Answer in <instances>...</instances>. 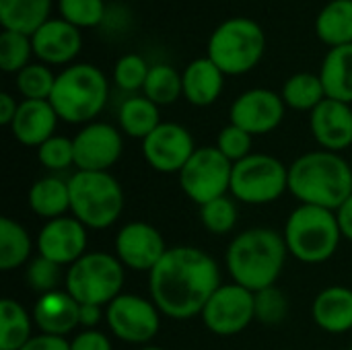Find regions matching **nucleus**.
<instances>
[{
    "label": "nucleus",
    "mask_w": 352,
    "mask_h": 350,
    "mask_svg": "<svg viewBox=\"0 0 352 350\" xmlns=\"http://www.w3.org/2000/svg\"><path fill=\"white\" fill-rule=\"evenodd\" d=\"M289 190V167L262 153H252L243 161L233 165L231 196L243 204L260 206L278 200Z\"/></svg>",
    "instance_id": "1a4fd4ad"
},
{
    "label": "nucleus",
    "mask_w": 352,
    "mask_h": 350,
    "mask_svg": "<svg viewBox=\"0 0 352 350\" xmlns=\"http://www.w3.org/2000/svg\"><path fill=\"white\" fill-rule=\"evenodd\" d=\"M328 99L352 103V43L330 47L320 70Z\"/></svg>",
    "instance_id": "b1692460"
},
{
    "label": "nucleus",
    "mask_w": 352,
    "mask_h": 350,
    "mask_svg": "<svg viewBox=\"0 0 352 350\" xmlns=\"http://www.w3.org/2000/svg\"><path fill=\"white\" fill-rule=\"evenodd\" d=\"M138 350H165V349H159V347H142V349Z\"/></svg>",
    "instance_id": "de8ad7c7"
},
{
    "label": "nucleus",
    "mask_w": 352,
    "mask_h": 350,
    "mask_svg": "<svg viewBox=\"0 0 352 350\" xmlns=\"http://www.w3.org/2000/svg\"><path fill=\"white\" fill-rule=\"evenodd\" d=\"M68 190L70 215L87 229H107L124 210V190L109 171H76Z\"/></svg>",
    "instance_id": "423d86ee"
},
{
    "label": "nucleus",
    "mask_w": 352,
    "mask_h": 350,
    "mask_svg": "<svg viewBox=\"0 0 352 350\" xmlns=\"http://www.w3.org/2000/svg\"><path fill=\"white\" fill-rule=\"evenodd\" d=\"M58 113L50 101L23 99L19 103L16 116L8 126L12 136L25 146H41L45 140L54 136Z\"/></svg>",
    "instance_id": "412c9836"
},
{
    "label": "nucleus",
    "mask_w": 352,
    "mask_h": 350,
    "mask_svg": "<svg viewBox=\"0 0 352 350\" xmlns=\"http://www.w3.org/2000/svg\"><path fill=\"white\" fill-rule=\"evenodd\" d=\"M316 33L328 47L352 43V0L328 2L316 19Z\"/></svg>",
    "instance_id": "bb28decb"
},
{
    "label": "nucleus",
    "mask_w": 352,
    "mask_h": 350,
    "mask_svg": "<svg viewBox=\"0 0 352 350\" xmlns=\"http://www.w3.org/2000/svg\"><path fill=\"white\" fill-rule=\"evenodd\" d=\"M334 212H336V221H338L342 237L352 241V196L344 204H340Z\"/></svg>",
    "instance_id": "a18cd8bd"
},
{
    "label": "nucleus",
    "mask_w": 352,
    "mask_h": 350,
    "mask_svg": "<svg viewBox=\"0 0 352 350\" xmlns=\"http://www.w3.org/2000/svg\"><path fill=\"white\" fill-rule=\"evenodd\" d=\"M21 350H70V342L62 336H50V334H33L31 340Z\"/></svg>",
    "instance_id": "37998d69"
},
{
    "label": "nucleus",
    "mask_w": 352,
    "mask_h": 350,
    "mask_svg": "<svg viewBox=\"0 0 352 350\" xmlns=\"http://www.w3.org/2000/svg\"><path fill=\"white\" fill-rule=\"evenodd\" d=\"M217 149L235 165L252 155V134L235 124H229L219 132Z\"/></svg>",
    "instance_id": "a19ab883"
},
{
    "label": "nucleus",
    "mask_w": 352,
    "mask_h": 350,
    "mask_svg": "<svg viewBox=\"0 0 352 350\" xmlns=\"http://www.w3.org/2000/svg\"><path fill=\"white\" fill-rule=\"evenodd\" d=\"M31 54L33 43L29 35L6 29L0 33V68L4 72H21L31 64Z\"/></svg>",
    "instance_id": "72a5a7b5"
},
{
    "label": "nucleus",
    "mask_w": 352,
    "mask_h": 350,
    "mask_svg": "<svg viewBox=\"0 0 352 350\" xmlns=\"http://www.w3.org/2000/svg\"><path fill=\"white\" fill-rule=\"evenodd\" d=\"M103 311H101V305H91V303H85L80 305V311H78V322L85 330H95V326L101 324L103 320Z\"/></svg>",
    "instance_id": "c03bdc74"
},
{
    "label": "nucleus",
    "mask_w": 352,
    "mask_h": 350,
    "mask_svg": "<svg viewBox=\"0 0 352 350\" xmlns=\"http://www.w3.org/2000/svg\"><path fill=\"white\" fill-rule=\"evenodd\" d=\"M87 227L74 217H58L47 221L37 235V252L41 258L58 266H72L87 254Z\"/></svg>",
    "instance_id": "f3484780"
},
{
    "label": "nucleus",
    "mask_w": 352,
    "mask_h": 350,
    "mask_svg": "<svg viewBox=\"0 0 352 350\" xmlns=\"http://www.w3.org/2000/svg\"><path fill=\"white\" fill-rule=\"evenodd\" d=\"M233 163L217 146H200L179 171L184 194L198 206L227 196L231 190Z\"/></svg>",
    "instance_id": "9d476101"
},
{
    "label": "nucleus",
    "mask_w": 352,
    "mask_h": 350,
    "mask_svg": "<svg viewBox=\"0 0 352 350\" xmlns=\"http://www.w3.org/2000/svg\"><path fill=\"white\" fill-rule=\"evenodd\" d=\"M311 316L318 328L330 334H344L352 330V289L328 287L311 305Z\"/></svg>",
    "instance_id": "5701e85b"
},
{
    "label": "nucleus",
    "mask_w": 352,
    "mask_h": 350,
    "mask_svg": "<svg viewBox=\"0 0 352 350\" xmlns=\"http://www.w3.org/2000/svg\"><path fill=\"white\" fill-rule=\"evenodd\" d=\"M196 153L194 138L188 128L175 122H161L144 140V161L159 173H179Z\"/></svg>",
    "instance_id": "ddd939ff"
},
{
    "label": "nucleus",
    "mask_w": 352,
    "mask_h": 350,
    "mask_svg": "<svg viewBox=\"0 0 352 350\" xmlns=\"http://www.w3.org/2000/svg\"><path fill=\"white\" fill-rule=\"evenodd\" d=\"M182 80H184V97L196 107H206L221 97L225 85V72L208 56H204L192 60L186 66Z\"/></svg>",
    "instance_id": "4be33fe9"
},
{
    "label": "nucleus",
    "mask_w": 352,
    "mask_h": 350,
    "mask_svg": "<svg viewBox=\"0 0 352 350\" xmlns=\"http://www.w3.org/2000/svg\"><path fill=\"white\" fill-rule=\"evenodd\" d=\"M52 0H0V23L6 31L33 35L50 21Z\"/></svg>",
    "instance_id": "a878e982"
},
{
    "label": "nucleus",
    "mask_w": 352,
    "mask_h": 350,
    "mask_svg": "<svg viewBox=\"0 0 352 350\" xmlns=\"http://www.w3.org/2000/svg\"><path fill=\"white\" fill-rule=\"evenodd\" d=\"M124 287V266L107 252H87L80 260L68 266L66 293L78 303L109 305Z\"/></svg>",
    "instance_id": "6e6552de"
},
{
    "label": "nucleus",
    "mask_w": 352,
    "mask_h": 350,
    "mask_svg": "<svg viewBox=\"0 0 352 350\" xmlns=\"http://www.w3.org/2000/svg\"><path fill=\"white\" fill-rule=\"evenodd\" d=\"M349 350H352V349H349Z\"/></svg>",
    "instance_id": "09e8293b"
},
{
    "label": "nucleus",
    "mask_w": 352,
    "mask_h": 350,
    "mask_svg": "<svg viewBox=\"0 0 352 350\" xmlns=\"http://www.w3.org/2000/svg\"><path fill=\"white\" fill-rule=\"evenodd\" d=\"M109 85L105 74L87 62L72 64L56 76L50 97L60 120L68 124H91L105 107Z\"/></svg>",
    "instance_id": "20e7f679"
},
{
    "label": "nucleus",
    "mask_w": 352,
    "mask_h": 350,
    "mask_svg": "<svg viewBox=\"0 0 352 350\" xmlns=\"http://www.w3.org/2000/svg\"><path fill=\"white\" fill-rule=\"evenodd\" d=\"M105 322L116 338L128 344H146L161 328V311L140 295H118L105 309Z\"/></svg>",
    "instance_id": "f8f14e48"
},
{
    "label": "nucleus",
    "mask_w": 352,
    "mask_h": 350,
    "mask_svg": "<svg viewBox=\"0 0 352 350\" xmlns=\"http://www.w3.org/2000/svg\"><path fill=\"white\" fill-rule=\"evenodd\" d=\"M287 254L283 233L268 227H254L233 237L225 254V264L233 283L258 293L274 287Z\"/></svg>",
    "instance_id": "f03ea898"
},
{
    "label": "nucleus",
    "mask_w": 352,
    "mask_h": 350,
    "mask_svg": "<svg viewBox=\"0 0 352 350\" xmlns=\"http://www.w3.org/2000/svg\"><path fill=\"white\" fill-rule=\"evenodd\" d=\"M283 237L293 258L303 264H322L336 254L342 233L334 210L299 204L289 215Z\"/></svg>",
    "instance_id": "39448f33"
},
{
    "label": "nucleus",
    "mask_w": 352,
    "mask_h": 350,
    "mask_svg": "<svg viewBox=\"0 0 352 350\" xmlns=\"http://www.w3.org/2000/svg\"><path fill=\"white\" fill-rule=\"evenodd\" d=\"M314 138L324 151L340 153L352 144V109L349 103L324 99L309 116Z\"/></svg>",
    "instance_id": "6ab92c4d"
},
{
    "label": "nucleus",
    "mask_w": 352,
    "mask_h": 350,
    "mask_svg": "<svg viewBox=\"0 0 352 350\" xmlns=\"http://www.w3.org/2000/svg\"><path fill=\"white\" fill-rule=\"evenodd\" d=\"M142 93L157 105H171L184 95L182 74L169 64H155L148 70Z\"/></svg>",
    "instance_id": "2f4dec72"
},
{
    "label": "nucleus",
    "mask_w": 352,
    "mask_h": 350,
    "mask_svg": "<svg viewBox=\"0 0 352 350\" xmlns=\"http://www.w3.org/2000/svg\"><path fill=\"white\" fill-rule=\"evenodd\" d=\"M60 268H62V266L50 262L47 258L37 256L35 260H31V262L27 264L25 281H27L29 289L35 291V293H39V295L58 291V285H60V278H62Z\"/></svg>",
    "instance_id": "58836bf2"
},
{
    "label": "nucleus",
    "mask_w": 352,
    "mask_h": 350,
    "mask_svg": "<svg viewBox=\"0 0 352 350\" xmlns=\"http://www.w3.org/2000/svg\"><path fill=\"white\" fill-rule=\"evenodd\" d=\"M58 10L60 19L68 21L78 29L97 27L105 19L103 0H58Z\"/></svg>",
    "instance_id": "c9c22d12"
},
{
    "label": "nucleus",
    "mask_w": 352,
    "mask_h": 350,
    "mask_svg": "<svg viewBox=\"0 0 352 350\" xmlns=\"http://www.w3.org/2000/svg\"><path fill=\"white\" fill-rule=\"evenodd\" d=\"M74 167L78 171H109L124 151L122 134L105 122H91L72 138Z\"/></svg>",
    "instance_id": "4468645a"
},
{
    "label": "nucleus",
    "mask_w": 352,
    "mask_h": 350,
    "mask_svg": "<svg viewBox=\"0 0 352 350\" xmlns=\"http://www.w3.org/2000/svg\"><path fill=\"white\" fill-rule=\"evenodd\" d=\"M80 305L66 293V291H52L45 295H39V299L33 305V324L41 334L50 336H62L74 332L78 322Z\"/></svg>",
    "instance_id": "aec40b11"
},
{
    "label": "nucleus",
    "mask_w": 352,
    "mask_h": 350,
    "mask_svg": "<svg viewBox=\"0 0 352 350\" xmlns=\"http://www.w3.org/2000/svg\"><path fill=\"white\" fill-rule=\"evenodd\" d=\"M33 250L27 229L10 217L0 219V270L10 272L29 262Z\"/></svg>",
    "instance_id": "c85d7f7f"
},
{
    "label": "nucleus",
    "mask_w": 352,
    "mask_h": 350,
    "mask_svg": "<svg viewBox=\"0 0 352 350\" xmlns=\"http://www.w3.org/2000/svg\"><path fill=\"white\" fill-rule=\"evenodd\" d=\"M256 293L231 283L221 285L204 305L200 318L204 326L217 336H235L256 320Z\"/></svg>",
    "instance_id": "9b49d317"
},
{
    "label": "nucleus",
    "mask_w": 352,
    "mask_h": 350,
    "mask_svg": "<svg viewBox=\"0 0 352 350\" xmlns=\"http://www.w3.org/2000/svg\"><path fill=\"white\" fill-rule=\"evenodd\" d=\"M27 202H29V208L45 221L66 217V212H70L68 182L56 177V175L41 177L29 188Z\"/></svg>",
    "instance_id": "393cba45"
},
{
    "label": "nucleus",
    "mask_w": 352,
    "mask_h": 350,
    "mask_svg": "<svg viewBox=\"0 0 352 350\" xmlns=\"http://www.w3.org/2000/svg\"><path fill=\"white\" fill-rule=\"evenodd\" d=\"M221 287V272L212 256L192 245L169 248L148 272V293L159 311L171 320H192L202 314Z\"/></svg>",
    "instance_id": "f257e3e1"
},
{
    "label": "nucleus",
    "mask_w": 352,
    "mask_h": 350,
    "mask_svg": "<svg viewBox=\"0 0 352 350\" xmlns=\"http://www.w3.org/2000/svg\"><path fill=\"white\" fill-rule=\"evenodd\" d=\"M19 103L10 93H0V124L2 126H10L14 116H16Z\"/></svg>",
    "instance_id": "49530a36"
},
{
    "label": "nucleus",
    "mask_w": 352,
    "mask_h": 350,
    "mask_svg": "<svg viewBox=\"0 0 352 350\" xmlns=\"http://www.w3.org/2000/svg\"><path fill=\"white\" fill-rule=\"evenodd\" d=\"M118 122L124 134L130 138L144 140L159 124H161V113L159 105L153 103L144 95H134L128 97L118 111Z\"/></svg>",
    "instance_id": "cd10ccee"
},
{
    "label": "nucleus",
    "mask_w": 352,
    "mask_h": 350,
    "mask_svg": "<svg viewBox=\"0 0 352 350\" xmlns=\"http://www.w3.org/2000/svg\"><path fill=\"white\" fill-rule=\"evenodd\" d=\"M33 54L47 66L72 62L82 50V33L64 19H50L33 35Z\"/></svg>",
    "instance_id": "a211bd4d"
},
{
    "label": "nucleus",
    "mask_w": 352,
    "mask_h": 350,
    "mask_svg": "<svg viewBox=\"0 0 352 350\" xmlns=\"http://www.w3.org/2000/svg\"><path fill=\"white\" fill-rule=\"evenodd\" d=\"M151 66L146 64V60L138 54H126L116 62L113 68V80L122 91L134 93L144 89L146 76H148Z\"/></svg>",
    "instance_id": "e433bc0d"
},
{
    "label": "nucleus",
    "mask_w": 352,
    "mask_h": 350,
    "mask_svg": "<svg viewBox=\"0 0 352 350\" xmlns=\"http://www.w3.org/2000/svg\"><path fill=\"white\" fill-rule=\"evenodd\" d=\"M289 192L301 204L336 210L352 196V167L340 153H305L289 167Z\"/></svg>",
    "instance_id": "7ed1b4c3"
},
{
    "label": "nucleus",
    "mask_w": 352,
    "mask_h": 350,
    "mask_svg": "<svg viewBox=\"0 0 352 350\" xmlns=\"http://www.w3.org/2000/svg\"><path fill=\"white\" fill-rule=\"evenodd\" d=\"M167 250L159 229L144 221H132L116 235V258L134 272H151Z\"/></svg>",
    "instance_id": "2eb2a0df"
},
{
    "label": "nucleus",
    "mask_w": 352,
    "mask_h": 350,
    "mask_svg": "<svg viewBox=\"0 0 352 350\" xmlns=\"http://www.w3.org/2000/svg\"><path fill=\"white\" fill-rule=\"evenodd\" d=\"M56 76L47 64H29L21 72H16V89L25 99H37V101H50Z\"/></svg>",
    "instance_id": "473e14b6"
},
{
    "label": "nucleus",
    "mask_w": 352,
    "mask_h": 350,
    "mask_svg": "<svg viewBox=\"0 0 352 350\" xmlns=\"http://www.w3.org/2000/svg\"><path fill=\"white\" fill-rule=\"evenodd\" d=\"M33 318L14 299L0 301V350H21L31 340Z\"/></svg>",
    "instance_id": "c756f323"
},
{
    "label": "nucleus",
    "mask_w": 352,
    "mask_h": 350,
    "mask_svg": "<svg viewBox=\"0 0 352 350\" xmlns=\"http://www.w3.org/2000/svg\"><path fill=\"white\" fill-rule=\"evenodd\" d=\"M70 350H113L109 338L99 330H82L70 340Z\"/></svg>",
    "instance_id": "79ce46f5"
},
{
    "label": "nucleus",
    "mask_w": 352,
    "mask_h": 350,
    "mask_svg": "<svg viewBox=\"0 0 352 350\" xmlns=\"http://www.w3.org/2000/svg\"><path fill=\"white\" fill-rule=\"evenodd\" d=\"M200 221L206 231L214 235H227L235 229L237 206L229 196H221L200 206Z\"/></svg>",
    "instance_id": "f704fd0d"
},
{
    "label": "nucleus",
    "mask_w": 352,
    "mask_h": 350,
    "mask_svg": "<svg viewBox=\"0 0 352 350\" xmlns=\"http://www.w3.org/2000/svg\"><path fill=\"white\" fill-rule=\"evenodd\" d=\"M39 163L50 171H62L74 165V142L66 136H52L41 146H37Z\"/></svg>",
    "instance_id": "4c0bfd02"
},
{
    "label": "nucleus",
    "mask_w": 352,
    "mask_h": 350,
    "mask_svg": "<svg viewBox=\"0 0 352 350\" xmlns=\"http://www.w3.org/2000/svg\"><path fill=\"white\" fill-rule=\"evenodd\" d=\"M266 52L264 29L245 17L227 19L221 23L206 45V56L231 76H239L258 66Z\"/></svg>",
    "instance_id": "0eeeda50"
},
{
    "label": "nucleus",
    "mask_w": 352,
    "mask_h": 350,
    "mask_svg": "<svg viewBox=\"0 0 352 350\" xmlns=\"http://www.w3.org/2000/svg\"><path fill=\"white\" fill-rule=\"evenodd\" d=\"M280 97H283L285 105L291 109L314 111L326 99V91H324L320 74L297 72L291 78H287V83L283 85Z\"/></svg>",
    "instance_id": "7c9ffc66"
},
{
    "label": "nucleus",
    "mask_w": 352,
    "mask_h": 350,
    "mask_svg": "<svg viewBox=\"0 0 352 350\" xmlns=\"http://www.w3.org/2000/svg\"><path fill=\"white\" fill-rule=\"evenodd\" d=\"M285 101L278 93L270 89H250L241 93L229 111L231 124L241 130L256 134H268L276 130L285 118Z\"/></svg>",
    "instance_id": "dca6fc26"
},
{
    "label": "nucleus",
    "mask_w": 352,
    "mask_h": 350,
    "mask_svg": "<svg viewBox=\"0 0 352 350\" xmlns=\"http://www.w3.org/2000/svg\"><path fill=\"white\" fill-rule=\"evenodd\" d=\"M254 305H256V320L262 324H268V326L280 324L289 314V301H287L285 293L278 291L276 287L258 291Z\"/></svg>",
    "instance_id": "ea45409f"
}]
</instances>
